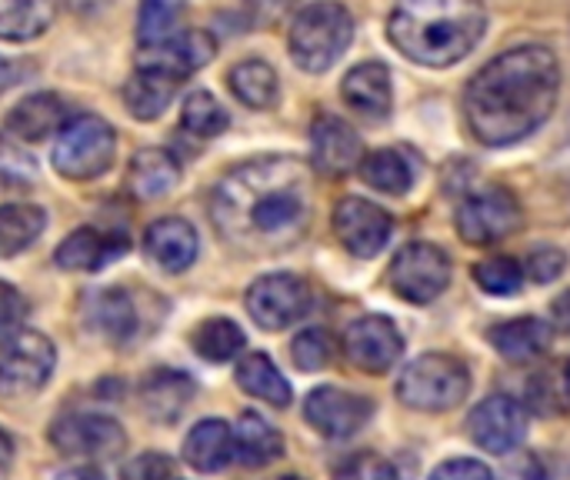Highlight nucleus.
Here are the masks:
<instances>
[{"label":"nucleus","mask_w":570,"mask_h":480,"mask_svg":"<svg viewBox=\"0 0 570 480\" xmlns=\"http://www.w3.org/2000/svg\"><path fill=\"white\" fill-rule=\"evenodd\" d=\"M217 234L247 254L291 247L311 221V174L294 157H257L234 167L210 197Z\"/></svg>","instance_id":"f257e3e1"},{"label":"nucleus","mask_w":570,"mask_h":480,"mask_svg":"<svg viewBox=\"0 0 570 480\" xmlns=\"http://www.w3.org/2000/svg\"><path fill=\"white\" fill-rule=\"evenodd\" d=\"M561 94L558 57L541 43H524L484 63L464 90V120L478 144L511 147L531 137Z\"/></svg>","instance_id":"f03ea898"},{"label":"nucleus","mask_w":570,"mask_h":480,"mask_svg":"<svg viewBox=\"0 0 570 480\" xmlns=\"http://www.w3.org/2000/svg\"><path fill=\"white\" fill-rule=\"evenodd\" d=\"M484 0H397L387 17L391 43L414 63L451 67L484 37Z\"/></svg>","instance_id":"7ed1b4c3"},{"label":"nucleus","mask_w":570,"mask_h":480,"mask_svg":"<svg viewBox=\"0 0 570 480\" xmlns=\"http://www.w3.org/2000/svg\"><path fill=\"white\" fill-rule=\"evenodd\" d=\"M354 40V17L337 0H314L307 3L291 23V57L307 74L331 70Z\"/></svg>","instance_id":"20e7f679"},{"label":"nucleus","mask_w":570,"mask_h":480,"mask_svg":"<svg viewBox=\"0 0 570 480\" xmlns=\"http://www.w3.org/2000/svg\"><path fill=\"white\" fill-rule=\"evenodd\" d=\"M471 371L454 354H424L397 378V398L424 414H444L468 401Z\"/></svg>","instance_id":"39448f33"},{"label":"nucleus","mask_w":570,"mask_h":480,"mask_svg":"<svg viewBox=\"0 0 570 480\" xmlns=\"http://www.w3.org/2000/svg\"><path fill=\"white\" fill-rule=\"evenodd\" d=\"M114 154H117L114 127L97 114H80L57 130L50 160L53 170L63 174L67 180H94L104 170H110Z\"/></svg>","instance_id":"423d86ee"},{"label":"nucleus","mask_w":570,"mask_h":480,"mask_svg":"<svg viewBox=\"0 0 570 480\" xmlns=\"http://www.w3.org/2000/svg\"><path fill=\"white\" fill-rule=\"evenodd\" d=\"M57 364L53 344L27 327L0 331V398L37 394Z\"/></svg>","instance_id":"0eeeda50"},{"label":"nucleus","mask_w":570,"mask_h":480,"mask_svg":"<svg viewBox=\"0 0 570 480\" xmlns=\"http://www.w3.org/2000/svg\"><path fill=\"white\" fill-rule=\"evenodd\" d=\"M451 257L438 244L414 241L394 254L387 267V284L407 304H431L451 287Z\"/></svg>","instance_id":"6e6552de"},{"label":"nucleus","mask_w":570,"mask_h":480,"mask_svg":"<svg viewBox=\"0 0 570 480\" xmlns=\"http://www.w3.org/2000/svg\"><path fill=\"white\" fill-rule=\"evenodd\" d=\"M314 294L297 274H264L247 287V314L264 331H284L294 321L307 317Z\"/></svg>","instance_id":"1a4fd4ad"},{"label":"nucleus","mask_w":570,"mask_h":480,"mask_svg":"<svg viewBox=\"0 0 570 480\" xmlns=\"http://www.w3.org/2000/svg\"><path fill=\"white\" fill-rule=\"evenodd\" d=\"M518 227H521V204L508 187L478 190L458 210V234L474 247L498 244L511 237Z\"/></svg>","instance_id":"9d476101"},{"label":"nucleus","mask_w":570,"mask_h":480,"mask_svg":"<svg viewBox=\"0 0 570 480\" xmlns=\"http://www.w3.org/2000/svg\"><path fill=\"white\" fill-rule=\"evenodd\" d=\"M331 224H334V234H337L341 247L347 254L361 257V261L377 257L387 247L391 234H394L391 214L384 207L364 200V197H344V200H337Z\"/></svg>","instance_id":"9b49d317"},{"label":"nucleus","mask_w":570,"mask_h":480,"mask_svg":"<svg viewBox=\"0 0 570 480\" xmlns=\"http://www.w3.org/2000/svg\"><path fill=\"white\" fill-rule=\"evenodd\" d=\"M344 357L364 371V374H387L401 354H404V337L401 331L394 327L391 317H381V314H367V317H357L347 331H344Z\"/></svg>","instance_id":"f8f14e48"},{"label":"nucleus","mask_w":570,"mask_h":480,"mask_svg":"<svg viewBox=\"0 0 570 480\" xmlns=\"http://www.w3.org/2000/svg\"><path fill=\"white\" fill-rule=\"evenodd\" d=\"M50 444L67 458H117L127 434L107 414H67L50 428Z\"/></svg>","instance_id":"ddd939ff"},{"label":"nucleus","mask_w":570,"mask_h":480,"mask_svg":"<svg viewBox=\"0 0 570 480\" xmlns=\"http://www.w3.org/2000/svg\"><path fill=\"white\" fill-rule=\"evenodd\" d=\"M304 418L321 438L347 441L361 428H367V421L374 418V404L344 388H317L304 401Z\"/></svg>","instance_id":"4468645a"},{"label":"nucleus","mask_w":570,"mask_h":480,"mask_svg":"<svg viewBox=\"0 0 570 480\" xmlns=\"http://www.w3.org/2000/svg\"><path fill=\"white\" fill-rule=\"evenodd\" d=\"M468 431L481 451L511 454L514 448H521V441L528 434V414L514 398L491 394L468 414Z\"/></svg>","instance_id":"2eb2a0df"},{"label":"nucleus","mask_w":570,"mask_h":480,"mask_svg":"<svg viewBox=\"0 0 570 480\" xmlns=\"http://www.w3.org/2000/svg\"><path fill=\"white\" fill-rule=\"evenodd\" d=\"M361 157H364V144L347 120H341L334 114L314 117V124H311V160L324 177H344V174L357 170Z\"/></svg>","instance_id":"dca6fc26"},{"label":"nucleus","mask_w":570,"mask_h":480,"mask_svg":"<svg viewBox=\"0 0 570 480\" xmlns=\"http://www.w3.org/2000/svg\"><path fill=\"white\" fill-rule=\"evenodd\" d=\"M214 53H217V40L207 30H177L174 37H167L154 47H140L137 67H154V70H164L170 77L184 80L194 70H200Z\"/></svg>","instance_id":"f3484780"},{"label":"nucleus","mask_w":570,"mask_h":480,"mask_svg":"<svg viewBox=\"0 0 570 480\" xmlns=\"http://www.w3.org/2000/svg\"><path fill=\"white\" fill-rule=\"evenodd\" d=\"M197 231L184 217H160L144 234V254L167 274H184L197 261Z\"/></svg>","instance_id":"a211bd4d"},{"label":"nucleus","mask_w":570,"mask_h":480,"mask_svg":"<svg viewBox=\"0 0 570 480\" xmlns=\"http://www.w3.org/2000/svg\"><path fill=\"white\" fill-rule=\"evenodd\" d=\"M194 381L184 371L174 368H157L140 381V408L150 421L157 424H174L194 401Z\"/></svg>","instance_id":"6ab92c4d"},{"label":"nucleus","mask_w":570,"mask_h":480,"mask_svg":"<svg viewBox=\"0 0 570 480\" xmlns=\"http://www.w3.org/2000/svg\"><path fill=\"white\" fill-rule=\"evenodd\" d=\"M127 251V237L120 234H104L97 227H80L73 234L63 237V244L53 251V264L60 271H100L104 264H110L114 257H120Z\"/></svg>","instance_id":"aec40b11"},{"label":"nucleus","mask_w":570,"mask_h":480,"mask_svg":"<svg viewBox=\"0 0 570 480\" xmlns=\"http://www.w3.org/2000/svg\"><path fill=\"white\" fill-rule=\"evenodd\" d=\"M341 97L347 100L351 110H357L367 120H384L391 114V70L377 60L357 63L344 84H341Z\"/></svg>","instance_id":"412c9836"},{"label":"nucleus","mask_w":570,"mask_h":480,"mask_svg":"<svg viewBox=\"0 0 570 480\" xmlns=\"http://www.w3.org/2000/svg\"><path fill=\"white\" fill-rule=\"evenodd\" d=\"M551 337H554V331L541 317H514V321H504L488 331V341L494 344V351L511 364L541 361L551 351Z\"/></svg>","instance_id":"4be33fe9"},{"label":"nucleus","mask_w":570,"mask_h":480,"mask_svg":"<svg viewBox=\"0 0 570 480\" xmlns=\"http://www.w3.org/2000/svg\"><path fill=\"white\" fill-rule=\"evenodd\" d=\"M177 90H180L177 77H170L164 70H154V67H137L130 74V80L124 84V104L137 120L150 124V120H160L167 114Z\"/></svg>","instance_id":"5701e85b"},{"label":"nucleus","mask_w":570,"mask_h":480,"mask_svg":"<svg viewBox=\"0 0 570 480\" xmlns=\"http://www.w3.org/2000/svg\"><path fill=\"white\" fill-rule=\"evenodd\" d=\"M184 461L200 474H217L234 461V428L220 418L200 421L184 438Z\"/></svg>","instance_id":"b1692460"},{"label":"nucleus","mask_w":570,"mask_h":480,"mask_svg":"<svg viewBox=\"0 0 570 480\" xmlns=\"http://www.w3.org/2000/svg\"><path fill=\"white\" fill-rule=\"evenodd\" d=\"M180 180V164L174 154L160 150V147H144L130 157L127 167V187L130 194H137L140 200H157L167 197Z\"/></svg>","instance_id":"393cba45"},{"label":"nucleus","mask_w":570,"mask_h":480,"mask_svg":"<svg viewBox=\"0 0 570 480\" xmlns=\"http://www.w3.org/2000/svg\"><path fill=\"white\" fill-rule=\"evenodd\" d=\"M284 454V438L274 424H267L261 414L247 411L240 414L234 428V458L244 468H267Z\"/></svg>","instance_id":"a878e982"},{"label":"nucleus","mask_w":570,"mask_h":480,"mask_svg":"<svg viewBox=\"0 0 570 480\" xmlns=\"http://www.w3.org/2000/svg\"><path fill=\"white\" fill-rule=\"evenodd\" d=\"M87 317L90 324L114 344H124L137 334V307L134 301L120 291V287H110V291H94L87 297Z\"/></svg>","instance_id":"bb28decb"},{"label":"nucleus","mask_w":570,"mask_h":480,"mask_svg":"<svg viewBox=\"0 0 570 480\" xmlns=\"http://www.w3.org/2000/svg\"><path fill=\"white\" fill-rule=\"evenodd\" d=\"M227 84H230L234 97H237L244 107H250V110H271V107H277V100H281L277 70H274L267 60H257V57L234 63L230 74H227Z\"/></svg>","instance_id":"cd10ccee"},{"label":"nucleus","mask_w":570,"mask_h":480,"mask_svg":"<svg viewBox=\"0 0 570 480\" xmlns=\"http://www.w3.org/2000/svg\"><path fill=\"white\" fill-rule=\"evenodd\" d=\"M63 114L67 107L57 94H30L7 114V130L20 140H43L47 134L63 127Z\"/></svg>","instance_id":"c85d7f7f"},{"label":"nucleus","mask_w":570,"mask_h":480,"mask_svg":"<svg viewBox=\"0 0 570 480\" xmlns=\"http://www.w3.org/2000/svg\"><path fill=\"white\" fill-rule=\"evenodd\" d=\"M237 384L257 401H267L271 408H287L294 401V391L287 378L277 371V364L267 354H247L237 364Z\"/></svg>","instance_id":"c756f323"},{"label":"nucleus","mask_w":570,"mask_h":480,"mask_svg":"<svg viewBox=\"0 0 570 480\" xmlns=\"http://www.w3.org/2000/svg\"><path fill=\"white\" fill-rule=\"evenodd\" d=\"M53 20V0H0V40L27 43L47 33Z\"/></svg>","instance_id":"7c9ffc66"},{"label":"nucleus","mask_w":570,"mask_h":480,"mask_svg":"<svg viewBox=\"0 0 570 480\" xmlns=\"http://www.w3.org/2000/svg\"><path fill=\"white\" fill-rule=\"evenodd\" d=\"M190 347L197 351V357H204L210 364H224L244 351V331L230 317H210L194 327Z\"/></svg>","instance_id":"2f4dec72"},{"label":"nucleus","mask_w":570,"mask_h":480,"mask_svg":"<svg viewBox=\"0 0 570 480\" xmlns=\"http://www.w3.org/2000/svg\"><path fill=\"white\" fill-rule=\"evenodd\" d=\"M47 227V214L33 204H3L0 207V254L27 251Z\"/></svg>","instance_id":"473e14b6"},{"label":"nucleus","mask_w":570,"mask_h":480,"mask_svg":"<svg viewBox=\"0 0 570 480\" xmlns=\"http://www.w3.org/2000/svg\"><path fill=\"white\" fill-rule=\"evenodd\" d=\"M357 170L381 194H407V187L414 184V170H411L407 157L401 150H391V147H381V150L361 157Z\"/></svg>","instance_id":"72a5a7b5"},{"label":"nucleus","mask_w":570,"mask_h":480,"mask_svg":"<svg viewBox=\"0 0 570 480\" xmlns=\"http://www.w3.org/2000/svg\"><path fill=\"white\" fill-rule=\"evenodd\" d=\"M187 0H140L137 7V43L154 47L177 33Z\"/></svg>","instance_id":"f704fd0d"},{"label":"nucleus","mask_w":570,"mask_h":480,"mask_svg":"<svg viewBox=\"0 0 570 480\" xmlns=\"http://www.w3.org/2000/svg\"><path fill=\"white\" fill-rule=\"evenodd\" d=\"M180 124H184L194 137H220V134L230 127V117H227V110L217 104L214 94L194 90V94H187V100H184Z\"/></svg>","instance_id":"c9c22d12"},{"label":"nucleus","mask_w":570,"mask_h":480,"mask_svg":"<svg viewBox=\"0 0 570 480\" xmlns=\"http://www.w3.org/2000/svg\"><path fill=\"white\" fill-rule=\"evenodd\" d=\"M528 404H531V411L541 414V418H558V414L570 411L568 378L558 374V371L538 374V378L528 384Z\"/></svg>","instance_id":"e433bc0d"},{"label":"nucleus","mask_w":570,"mask_h":480,"mask_svg":"<svg viewBox=\"0 0 570 480\" xmlns=\"http://www.w3.org/2000/svg\"><path fill=\"white\" fill-rule=\"evenodd\" d=\"M474 281H478L481 291H488L494 297H511V294L521 291L524 267L514 257H491V261H481L474 267Z\"/></svg>","instance_id":"4c0bfd02"},{"label":"nucleus","mask_w":570,"mask_h":480,"mask_svg":"<svg viewBox=\"0 0 570 480\" xmlns=\"http://www.w3.org/2000/svg\"><path fill=\"white\" fill-rule=\"evenodd\" d=\"M37 177L33 157L0 134V190H30Z\"/></svg>","instance_id":"58836bf2"},{"label":"nucleus","mask_w":570,"mask_h":480,"mask_svg":"<svg viewBox=\"0 0 570 480\" xmlns=\"http://www.w3.org/2000/svg\"><path fill=\"white\" fill-rule=\"evenodd\" d=\"M334 357V337L321 327H311V331H301L291 344V361L297 371L311 374V371H321L327 368Z\"/></svg>","instance_id":"ea45409f"},{"label":"nucleus","mask_w":570,"mask_h":480,"mask_svg":"<svg viewBox=\"0 0 570 480\" xmlns=\"http://www.w3.org/2000/svg\"><path fill=\"white\" fill-rule=\"evenodd\" d=\"M334 480H401V474L387 458H381L374 451H361V454L344 458L334 468Z\"/></svg>","instance_id":"a19ab883"},{"label":"nucleus","mask_w":570,"mask_h":480,"mask_svg":"<svg viewBox=\"0 0 570 480\" xmlns=\"http://www.w3.org/2000/svg\"><path fill=\"white\" fill-rule=\"evenodd\" d=\"M568 267V254L558 247H541L524 261V277H531L534 284H551L564 274Z\"/></svg>","instance_id":"79ce46f5"},{"label":"nucleus","mask_w":570,"mask_h":480,"mask_svg":"<svg viewBox=\"0 0 570 480\" xmlns=\"http://www.w3.org/2000/svg\"><path fill=\"white\" fill-rule=\"evenodd\" d=\"M120 478L124 480H174V461L167 454H157V451H147V454H137L134 461H127L120 468Z\"/></svg>","instance_id":"37998d69"},{"label":"nucleus","mask_w":570,"mask_h":480,"mask_svg":"<svg viewBox=\"0 0 570 480\" xmlns=\"http://www.w3.org/2000/svg\"><path fill=\"white\" fill-rule=\"evenodd\" d=\"M431 480H494V471L484 461L454 458V461H444L441 468H434Z\"/></svg>","instance_id":"c03bdc74"},{"label":"nucleus","mask_w":570,"mask_h":480,"mask_svg":"<svg viewBox=\"0 0 570 480\" xmlns=\"http://www.w3.org/2000/svg\"><path fill=\"white\" fill-rule=\"evenodd\" d=\"M23 314H27V301L20 297V291L7 281H0V331L20 327Z\"/></svg>","instance_id":"a18cd8bd"},{"label":"nucleus","mask_w":570,"mask_h":480,"mask_svg":"<svg viewBox=\"0 0 570 480\" xmlns=\"http://www.w3.org/2000/svg\"><path fill=\"white\" fill-rule=\"evenodd\" d=\"M551 327L561 331V334H570V291H564L554 307H551Z\"/></svg>","instance_id":"49530a36"},{"label":"nucleus","mask_w":570,"mask_h":480,"mask_svg":"<svg viewBox=\"0 0 570 480\" xmlns=\"http://www.w3.org/2000/svg\"><path fill=\"white\" fill-rule=\"evenodd\" d=\"M287 7H291V0H250V10L261 20H277Z\"/></svg>","instance_id":"de8ad7c7"},{"label":"nucleus","mask_w":570,"mask_h":480,"mask_svg":"<svg viewBox=\"0 0 570 480\" xmlns=\"http://www.w3.org/2000/svg\"><path fill=\"white\" fill-rule=\"evenodd\" d=\"M53 480H107L97 468H70V471H63V474H57Z\"/></svg>","instance_id":"09e8293b"},{"label":"nucleus","mask_w":570,"mask_h":480,"mask_svg":"<svg viewBox=\"0 0 570 480\" xmlns=\"http://www.w3.org/2000/svg\"><path fill=\"white\" fill-rule=\"evenodd\" d=\"M13 461V441L0 431V468H7Z\"/></svg>","instance_id":"8fccbe9b"},{"label":"nucleus","mask_w":570,"mask_h":480,"mask_svg":"<svg viewBox=\"0 0 570 480\" xmlns=\"http://www.w3.org/2000/svg\"><path fill=\"white\" fill-rule=\"evenodd\" d=\"M10 80H13V67H10V60H3V57H0V94L10 87Z\"/></svg>","instance_id":"3c124183"},{"label":"nucleus","mask_w":570,"mask_h":480,"mask_svg":"<svg viewBox=\"0 0 570 480\" xmlns=\"http://www.w3.org/2000/svg\"><path fill=\"white\" fill-rule=\"evenodd\" d=\"M274 480H307V478H297V474H284V478H274Z\"/></svg>","instance_id":"603ef678"},{"label":"nucleus","mask_w":570,"mask_h":480,"mask_svg":"<svg viewBox=\"0 0 570 480\" xmlns=\"http://www.w3.org/2000/svg\"><path fill=\"white\" fill-rule=\"evenodd\" d=\"M564 378H568V391H570V364H568V374H564Z\"/></svg>","instance_id":"864d4df0"}]
</instances>
